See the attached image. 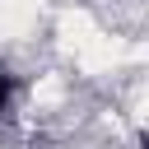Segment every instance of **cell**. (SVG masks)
I'll use <instances>...</instances> for the list:
<instances>
[{"mask_svg":"<svg viewBox=\"0 0 149 149\" xmlns=\"http://www.w3.org/2000/svg\"><path fill=\"white\" fill-rule=\"evenodd\" d=\"M98 33H102V28L93 23V14H88V9H70V14L61 19V42H65L74 56H79V51H84V47H88Z\"/></svg>","mask_w":149,"mask_h":149,"instance_id":"cell-1","label":"cell"},{"mask_svg":"<svg viewBox=\"0 0 149 149\" xmlns=\"http://www.w3.org/2000/svg\"><path fill=\"white\" fill-rule=\"evenodd\" d=\"M37 23V0H0V37H23Z\"/></svg>","mask_w":149,"mask_h":149,"instance_id":"cell-2","label":"cell"}]
</instances>
